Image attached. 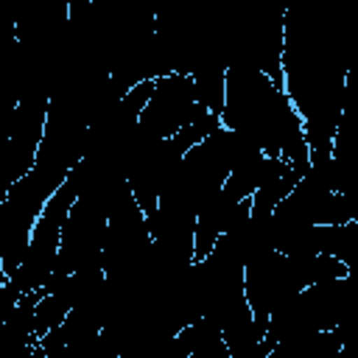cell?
Returning <instances> with one entry per match:
<instances>
[{"instance_id":"cell-1","label":"cell","mask_w":358,"mask_h":358,"mask_svg":"<svg viewBox=\"0 0 358 358\" xmlns=\"http://www.w3.org/2000/svg\"><path fill=\"white\" fill-rule=\"evenodd\" d=\"M199 109L201 106L196 103V92H193L190 76L179 73V70H171V73L154 78L151 101L143 109V115L137 117V129L145 137L165 143L179 129H185Z\"/></svg>"},{"instance_id":"cell-2","label":"cell","mask_w":358,"mask_h":358,"mask_svg":"<svg viewBox=\"0 0 358 358\" xmlns=\"http://www.w3.org/2000/svg\"><path fill=\"white\" fill-rule=\"evenodd\" d=\"M39 213L14 201V199H3L0 201V266L6 271V277H11L25 252H28V241H31V232H34V224H36Z\"/></svg>"}]
</instances>
